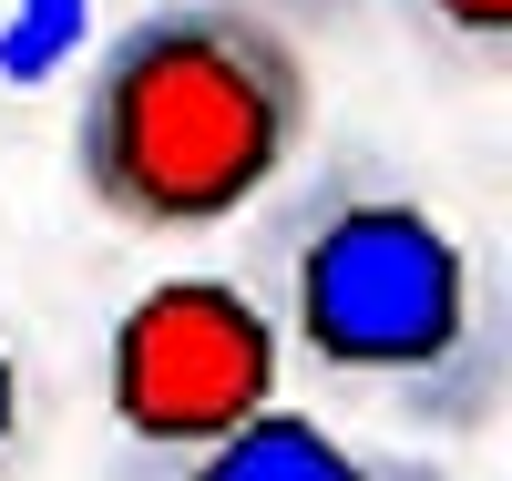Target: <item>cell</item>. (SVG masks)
Returning <instances> with one entry per match:
<instances>
[{
    "instance_id": "cell-1",
    "label": "cell",
    "mask_w": 512,
    "mask_h": 481,
    "mask_svg": "<svg viewBox=\"0 0 512 481\" xmlns=\"http://www.w3.org/2000/svg\"><path fill=\"white\" fill-rule=\"evenodd\" d=\"M318 82L256 0H154L82 62L72 185L123 236H216L308 154Z\"/></svg>"
},
{
    "instance_id": "cell-8",
    "label": "cell",
    "mask_w": 512,
    "mask_h": 481,
    "mask_svg": "<svg viewBox=\"0 0 512 481\" xmlns=\"http://www.w3.org/2000/svg\"><path fill=\"white\" fill-rule=\"evenodd\" d=\"M256 11H277V21H338V11H359V0H256Z\"/></svg>"
},
{
    "instance_id": "cell-2",
    "label": "cell",
    "mask_w": 512,
    "mask_h": 481,
    "mask_svg": "<svg viewBox=\"0 0 512 481\" xmlns=\"http://www.w3.org/2000/svg\"><path fill=\"white\" fill-rule=\"evenodd\" d=\"M277 338L420 420L492 410V287L472 246L379 174H328L277 215Z\"/></svg>"
},
{
    "instance_id": "cell-4",
    "label": "cell",
    "mask_w": 512,
    "mask_h": 481,
    "mask_svg": "<svg viewBox=\"0 0 512 481\" xmlns=\"http://www.w3.org/2000/svg\"><path fill=\"white\" fill-rule=\"evenodd\" d=\"M134 481H420L410 461L390 451H359L349 430H328L318 410H246L236 430L195 451H164V461H134Z\"/></svg>"
},
{
    "instance_id": "cell-3",
    "label": "cell",
    "mask_w": 512,
    "mask_h": 481,
    "mask_svg": "<svg viewBox=\"0 0 512 481\" xmlns=\"http://www.w3.org/2000/svg\"><path fill=\"white\" fill-rule=\"evenodd\" d=\"M287 379V338L267 297L236 277H154L103 338V410L134 441V461L195 451L267 410Z\"/></svg>"
},
{
    "instance_id": "cell-5",
    "label": "cell",
    "mask_w": 512,
    "mask_h": 481,
    "mask_svg": "<svg viewBox=\"0 0 512 481\" xmlns=\"http://www.w3.org/2000/svg\"><path fill=\"white\" fill-rule=\"evenodd\" d=\"M82 52H93V0H11V21H0V82L11 93L62 82Z\"/></svg>"
},
{
    "instance_id": "cell-7",
    "label": "cell",
    "mask_w": 512,
    "mask_h": 481,
    "mask_svg": "<svg viewBox=\"0 0 512 481\" xmlns=\"http://www.w3.org/2000/svg\"><path fill=\"white\" fill-rule=\"evenodd\" d=\"M21 410H31V379H21V348L0 338V461L21 451Z\"/></svg>"
},
{
    "instance_id": "cell-6",
    "label": "cell",
    "mask_w": 512,
    "mask_h": 481,
    "mask_svg": "<svg viewBox=\"0 0 512 481\" xmlns=\"http://www.w3.org/2000/svg\"><path fill=\"white\" fill-rule=\"evenodd\" d=\"M420 31H441L461 62H502L512 52V0H410Z\"/></svg>"
}]
</instances>
